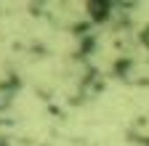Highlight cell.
<instances>
[{
  "label": "cell",
  "instance_id": "6da1fadb",
  "mask_svg": "<svg viewBox=\"0 0 149 146\" xmlns=\"http://www.w3.org/2000/svg\"><path fill=\"white\" fill-rule=\"evenodd\" d=\"M139 45H141V48L149 53V24H146V27L141 29V35H139Z\"/></svg>",
  "mask_w": 149,
  "mask_h": 146
}]
</instances>
